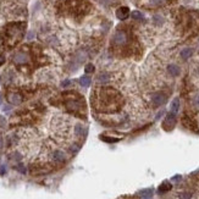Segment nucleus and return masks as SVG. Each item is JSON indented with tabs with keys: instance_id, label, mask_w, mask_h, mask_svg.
<instances>
[{
	"instance_id": "f257e3e1",
	"label": "nucleus",
	"mask_w": 199,
	"mask_h": 199,
	"mask_svg": "<svg viewBox=\"0 0 199 199\" xmlns=\"http://www.w3.org/2000/svg\"><path fill=\"white\" fill-rule=\"evenodd\" d=\"M98 101L103 104L104 110H116L121 103V95L113 88H101L98 94Z\"/></svg>"
},
{
	"instance_id": "f03ea898",
	"label": "nucleus",
	"mask_w": 199,
	"mask_h": 199,
	"mask_svg": "<svg viewBox=\"0 0 199 199\" xmlns=\"http://www.w3.org/2000/svg\"><path fill=\"white\" fill-rule=\"evenodd\" d=\"M175 126H176V114L170 113L166 115L165 120L162 121V128L165 131H171V130H173Z\"/></svg>"
},
{
	"instance_id": "7ed1b4c3",
	"label": "nucleus",
	"mask_w": 199,
	"mask_h": 199,
	"mask_svg": "<svg viewBox=\"0 0 199 199\" xmlns=\"http://www.w3.org/2000/svg\"><path fill=\"white\" fill-rule=\"evenodd\" d=\"M166 99H167V95H166L165 93L159 92V93H155V94L152 97V104H153L154 107H159V106H161V105L165 104Z\"/></svg>"
},
{
	"instance_id": "20e7f679",
	"label": "nucleus",
	"mask_w": 199,
	"mask_h": 199,
	"mask_svg": "<svg viewBox=\"0 0 199 199\" xmlns=\"http://www.w3.org/2000/svg\"><path fill=\"white\" fill-rule=\"evenodd\" d=\"M113 42L115 45H125L126 42H127V34H126L123 31H117L114 34Z\"/></svg>"
},
{
	"instance_id": "39448f33",
	"label": "nucleus",
	"mask_w": 199,
	"mask_h": 199,
	"mask_svg": "<svg viewBox=\"0 0 199 199\" xmlns=\"http://www.w3.org/2000/svg\"><path fill=\"white\" fill-rule=\"evenodd\" d=\"M182 125L185 126L186 128H188V130H191V131H193V132H195V133H199V130H198V126H197L195 121L192 120L189 116H183V119H182Z\"/></svg>"
},
{
	"instance_id": "423d86ee",
	"label": "nucleus",
	"mask_w": 199,
	"mask_h": 199,
	"mask_svg": "<svg viewBox=\"0 0 199 199\" xmlns=\"http://www.w3.org/2000/svg\"><path fill=\"white\" fill-rule=\"evenodd\" d=\"M82 101L81 100H77V99H71V100H67L66 101V107L68 111H72V113H76L78 111L81 107H82Z\"/></svg>"
},
{
	"instance_id": "0eeeda50",
	"label": "nucleus",
	"mask_w": 199,
	"mask_h": 199,
	"mask_svg": "<svg viewBox=\"0 0 199 199\" xmlns=\"http://www.w3.org/2000/svg\"><path fill=\"white\" fill-rule=\"evenodd\" d=\"M51 160L54 162H59V164H61V162H64L66 160V155H65V153L62 150L56 149V150H54L51 153Z\"/></svg>"
},
{
	"instance_id": "6e6552de",
	"label": "nucleus",
	"mask_w": 199,
	"mask_h": 199,
	"mask_svg": "<svg viewBox=\"0 0 199 199\" xmlns=\"http://www.w3.org/2000/svg\"><path fill=\"white\" fill-rule=\"evenodd\" d=\"M116 16L119 20H126L130 16V9L126 6H121L116 10Z\"/></svg>"
},
{
	"instance_id": "1a4fd4ad",
	"label": "nucleus",
	"mask_w": 199,
	"mask_h": 199,
	"mask_svg": "<svg viewBox=\"0 0 199 199\" xmlns=\"http://www.w3.org/2000/svg\"><path fill=\"white\" fill-rule=\"evenodd\" d=\"M8 100L10 104H14V105H19L22 103V97L17 93H10L8 95Z\"/></svg>"
},
{
	"instance_id": "9d476101",
	"label": "nucleus",
	"mask_w": 199,
	"mask_h": 199,
	"mask_svg": "<svg viewBox=\"0 0 199 199\" xmlns=\"http://www.w3.org/2000/svg\"><path fill=\"white\" fill-rule=\"evenodd\" d=\"M167 72H169L171 76L177 77V76H179V74H181V68H179V66L176 65V64H170V65L167 66Z\"/></svg>"
},
{
	"instance_id": "9b49d317",
	"label": "nucleus",
	"mask_w": 199,
	"mask_h": 199,
	"mask_svg": "<svg viewBox=\"0 0 199 199\" xmlns=\"http://www.w3.org/2000/svg\"><path fill=\"white\" fill-rule=\"evenodd\" d=\"M27 61H28V56L23 53H17L14 56V62H16V64H25Z\"/></svg>"
},
{
	"instance_id": "f8f14e48",
	"label": "nucleus",
	"mask_w": 199,
	"mask_h": 199,
	"mask_svg": "<svg viewBox=\"0 0 199 199\" xmlns=\"http://www.w3.org/2000/svg\"><path fill=\"white\" fill-rule=\"evenodd\" d=\"M74 132H75V136H77V137H83V136L86 134V128H84L83 125L76 123V125H75V128H74Z\"/></svg>"
},
{
	"instance_id": "ddd939ff",
	"label": "nucleus",
	"mask_w": 199,
	"mask_h": 199,
	"mask_svg": "<svg viewBox=\"0 0 199 199\" xmlns=\"http://www.w3.org/2000/svg\"><path fill=\"white\" fill-rule=\"evenodd\" d=\"M171 188H172V185H171L170 182H167V181H165V182H162V183L160 185L158 192H159V193H166V192H169Z\"/></svg>"
},
{
	"instance_id": "4468645a",
	"label": "nucleus",
	"mask_w": 199,
	"mask_h": 199,
	"mask_svg": "<svg viewBox=\"0 0 199 199\" xmlns=\"http://www.w3.org/2000/svg\"><path fill=\"white\" fill-rule=\"evenodd\" d=\"M192 55H193V49L192 48H185L182 51H181V58H182L183 60L189 59Z\"/></svg>"
},
{
	"instance_id": "2eb2a0df",
	"label": "nucleus",
	"mask_w": 199,
	"mask_h": 199,
	"mask_svg": "<svg viewBox=\"0 0 199 199\" xmlns=\"http://www.w3.org/2000/svg\"><path fill=\"white\" fill-rule=\"evenodd\" d=\"M178 109H179V99H178V98H175V99L172 100V103H171L170 110H171V113H173V114H177Z\"/></svg>"
},
{
	"instance_id": "dca6fc26",
	"label": "nucleus",
	"mask_w": 199,
	"mask_h": 199,
	"mask_svg": "<svg viewBox=\"0 0 199 199\" xmlns=\"http://www.w3.org/2000/svg\"><path fill=\"white\" fill-rule=\"evenodd\" d=\"M167 3V0H149V5L158 8V6H162Z\"/></svg>"
},
{
	"instance_id": "f3484780",
	"label": "nucleus",
	"mask_w": 199,
	"mask_h": 199,
	"mask_svg": "<svg viewBox=\"0 0 199 199\" xmlns=\"http://www.w3.org/2000/svg\"><path fill=\"white\" fill-rule=\"evenodd\" d=\"M90 83H92V80H90V77H88V76H82L80 78V84L82 87H88Z\"/></svg>"
},
{
	"instance_id": "a211bd4d",
	"label": "nucleus",
	"mask_w": 199,
	"mask_h": 199,
	"mask_svg": "<svg viewBox=\"0 0 199 199\" xmlns=\"http://www.w3.org/2000/svg\"><path fill=\"white\" fill-rule=\"evenodd\" d=\"M140 194H142L143 199H144V198H152V197H153V189H150V188L143 189V191H140Z\"/></svg>"
},
{
	"instance_id": "6ab92c4d",
	"label": "nucleus",
	"mask_w": 199,
	"mask_h": 199,
	"mask_svg": "<svg viewBox=\"0 0 199 199\" xmlns=\"http://www.w3.org/2000/svg\"><path fill=\"white\" fill-rule=\"evenodd\" d=\"M178 199H192V193L188 191H183L178 194Z\"/></svg>"
},
{
	"instance_id": "aec40b11",
	"label": "nucleus",
	"mask_w": 199,
	"mask_h": 199,
	"mask_svg": "<svg viewBox=\"0 0 199 199\" xmlns=\"http://www.w3.org/2000/svg\"><path fill=\"white\" fill-rule=\"evenodd\" d=\"M132 17H133V20H138V21H143V19H144V16H143V14L140 12V11H133L132 14Z\"/></svg>"
},
{
	"instance_id": "412c9836",
	"label": "nucleus",
	"mask_w": 199,
	"mask_h": 199,
	"mask_svg": "<svg viewBox=\"0 0 199 199\" xmlns=\"http://www.w3.org/2000/svg\"><path fill=\"white\" fill-rule=\"evenodd\" d=\"M94 70H95V67H94V65H93V64H87V65H86V67H84V72H86L87 75L94 74Z\"/></svg>"
},
{
	"instance_id": "4be33fe9",
	"label": "nucleus",
	"mask_w": 199,
	"mask_h": 199,
	"mask_svg": "<svg viewBox=\"0 0 199 199\" xmlns=\"http://www.w3.org/2000/svg\"><path fill=\"white\" fill-rule=\"evenodd\" d=\"M100 138H101V140H104L106 143H116L120 140V138H113V137H106V136H101Z\"/></svg>"
},
{
	"instance_id": "5701e85b",
	"label": "nucleus",
	"mask_w": 199,
	"mask_h": 199,
	"mask_svg": "<svg viewBox=\"0 0 199 199\" xmlns=\"http://www.w3.org/2000/svg\"><path fill=\"white\" fill-rule=\"evenodd\" d=\"M98 81H99L100 83H106V82H109V75H107V74H101V75H99Z\"/></svg>"
},
{
	"instance_id": "b1692460",
	"label": "nucleus",
	"mask_w": 199,
	"mask_h": 199,
	"mask_svg": "<svg viewBox=\"0 0 199 199\" xmlns=\"http://www.w3.org/2000/svg\"><path fill=\"white\" fill-rule=\"evenodd\" d=\"M153 21H154V23L155 25H162V22H164V19H162L161 16H159V15H155L154 17H153Z\"/></svg>"
},
{
	"instance_id": "393cba45",
	"label": "nucleus",
	"mask_w": 199,
	"mask_h": 199,
	"mask_svg": "<svg viewBox=\"0 0 199 199\" xmlns=\"http://www.w3.org/2000/svg\"><path fill=\"white\" fill-rule=\"evenodd\" d=\"M15 169H16V170H19L21 173H26V167H25L22 164H19V165H17Z\"/></svg>"
},
{
	"instance_id": "a878e982",
	"label": "nucleus",
	"mask_w": 199,
	"mask_h": 199,
	"mask_svg": "<svg viewBox=\"0 0 199 199\" xmlns=\"http://www.w3.org/2000/svg\"><path fill=\"white\" fill-rule=\"evenodd\" d=\"M6 126V119L4 117V116H0V127H5Z\"/></svg>"
},
{
	"instance_id": "bb28decb",
	"label": "nucleus",
	"mask_w": 199,
	"mask_h": 199,
	"mask_svg": "<svg viewBox=\"0 0 199 199\" xmlns=\"http://www.w3.org/2000/svg\"><path fill=\"white\" fill-rule=\"evenodd\" d=\"M193 104H194L195 107H199V93L194 97V99H193Z\"/></svg>"
},
{
	"instance_id": "cd10ccee",
	"label": "nucleus",
	"mask_w": 199,
	"mask_h": 199,
	"mask_svg": "<svg viewBox=\"0 0 199 199\" xmlns=\"http://www.w3.org/2000/svg\"><path fill=\"white\" fill-rule=\"evenodd\" d=\"M181 179H182V177H181L179 175H177V176L172 177V181H175V182H178V181H181Z\"/></svg>"
},
{
	"instance_id": "c85d7f7f",
	"label": "nucleus",
	"mask_w": 199,
	"mask_h": 199,
	"mask_svg": "<svg viewBox=\"0 0 199 199\" xmlns=\"http://www.w3.org/2000/svg\"><path fill=\"white\" fill-rule=\"evenodd\" d=\"M70 83H71V81L66 80V81H64V82H62V84H61V86H62V87H68V86H70Z\"/></svg>"
},
{
	"instance_id": "c756f323",
	"label": "nucleus",
	"mask_w": 199,
	"mask_h": 199,
	"mask_svg": "<svg viewBox=\"0 0 199 199\" xmlns=\"http://www.w3.org/2000/svg\"><path fill=\"white\" fill-rule=\"evenodd\" d=\"M4 62H5V58H4V55H2V54H0V66L4 65Z\"/></svg>"
},
{
	"instance_id": "7c9ffc66",
	"label": "nucleus",
	"mask_w": 199,
	"mask_h": 199,
	"mask_svg": "<svg viewBox=\"0 0 199 199\" xmlns=\"http://www.w3.org/2000/svg\"><path fill=\"white\" fill-rule=\"evenodd\" d=\"M3 146H4V140H3V137L0 136V150L3 149Z\"/></svg>"
},
{
	"instance_id": "2f4dec72",
	"label": "nucleus",
	"mask_w": 199,
	"mask_h": 199,
	"mask_svg": "<svg viewBox=\"0 0 199 199\" xmlns=\"http://www.w3.org/2000/svg\"><path fill=\"white\" fill-rule=\"evenodd\" d=\"M32 38H34V33H33V32H29V34H28V39H32Z\"/></svg>"
},
{
	"instance_id": "473e14b6",
	"label": "nucleus",
	"mask_w": 199,
	"mask_h": 199,
	"mask_svg": "<svg viewBox=\"0 0 199 199\" xmlns=\"http://www.w3.org/2000/svg\"><path fill=\"white\" fill-rule=\"evenodd\" d=\"M0 173H2V175L5 173V166H2V169H0Z\"/></svg>"
},
{
	"instance_id": "72a5a7b5",
	"label": "nucleus",
	"mask_w": 199,
	"mask_h": 199,
	"mask_svg": "<svg viewBox=\"0 0 199 199\" xmlns=\"http://www.w3.org/2000/svg\"><path fill=\"white\" fill-rule=\"evenodd\" d=\"M0 104H2V94H0Z\"/></svg>"
},
{
	"instance_id": "f704fd0d",
	"label": "nucleus",
	"mask_w": 199,
	"mask_h": 199,
	"mask_svg": "<svg viewBox=\"0 0 199 199\" xmlns=\"http://www.w3.org/2000/svg\"><path fill=\"white\" fill-rule=\"evenodd\" d=\"M144 199H150V198H144Z\"/></svg>"
}]
</instances>
